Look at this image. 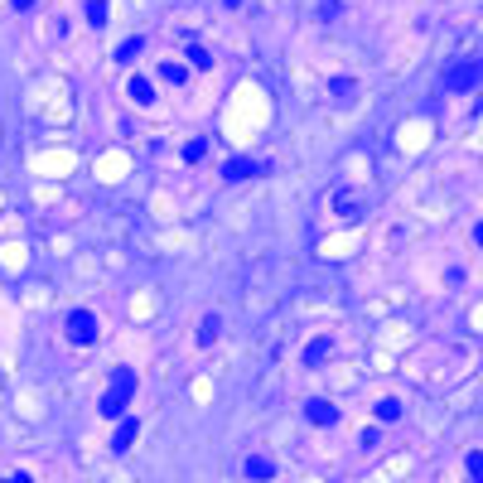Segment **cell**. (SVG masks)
Returning <instances> with one entry per match:
<instances>
[{
  "instance_id": "1",
  "label": "cell",
  "mask_w": 483,
  "mask_h": 483,
  "mask_svg": "<svg viewBox=\"0 0 483 483\" xmlns=\"http://www.w3.org/2000/svg\"><path fill=\"white\" fill-rule=\"evenodd\" d=\"M63 334H68V343H78V348H92L97 339H102V324L92 309H68V319H63Z\"/></svg>"
},
{
  "instance_id": "2",
  "label": "cell",
  "mask_w": 483,
  "mask_h": 483,
  "mask_svg": "<svg viewBox=\"0 0 483 483\" xmlns=\"http://www.w3.org/2000/svg\"><path fill=\"white\" fill-rule=\"evenodd\" d=\"M479 82H483L479 58H464V63H450V68H445V92H474Z\"/></svg>"
},
{
  "instance_id": "3",
  "label": "cell",
  "mask_w": 483,
  "mask_h": 483,
  "mask_svg": "<svg viewBox=\"0 0 483 483\" xmlns=\"http://www.w3.org/2000/svg\"><path fill=\"white\" fill-rule=\"evenodd\" d=\"M271 174L266 160H251V155H232V160L222 164V184H242V179H261Z\"/></svg>"
},
{
  "instance_id": "4",
  "label": "cell",
  "mask_w": 483,
  "mask_h": 483,
  "mask_svg": "<svg viewBox=\"0 0 483 483\" xmlns=\"http://www.w3.org/2000/svg\"><path fill=\"white\" fill-rule=\"evenodd\" d=\"M135 392H140V377H135V368H111V387H107V397H116V402H126V406H131Z\"/></svg>"
},
{
  "instance_id": "5",
  "label": "cell",
  "mask_w": 483,
  "mask_h": 483,
  "mask_svg": "<svg viewBox=\"0 0 483 483\" xmlns=\"http://www.w3.org/2000/svg\"><path fill=\"white\" fill-rule=\"evenodd\" d=\"M305 421H309V426H319V430L339 426V406L329 402V397H309V402H305Z\"/></svg>"
},
{
  "instance_id": "6",
  "label": "cell",
  "mask_w": 483,
  "mask_h": 483,
  "mask_svg": "<svg viewBox=\"0 0 483 483\" xmlns=\"http://www.w3.org/2000/svg\"><path fill=\"white\" fill-rule=\"evenodd\" d=\"M126 97H131L135 107H155V97H160V87L145 78V73H131V82H126Z\"/></svg>"
},
{
  "instance_id": "7",
  "label": "cell",
  "mask_w": 483,
  "mask_h": 483,
  "mask_svg": "<svg viewBox=\"0 0 483 483\" xmlns=\"http://www.w3.org/2000/svg\"><path fill=\"white\" fill-rule=\"evenodd\" d=\"M242 474H246L251 483H271V479H275V459H271V455H246Z\"/></svg>"
},
{
  "instance_id": "8",
  "label": "cell",
  "mask_w": 483,
  "mask_h": 483,
  "mask_svg": "<svg viewBox=\"0 0 483 483\" xmlns=\"http://www.w3.org/2000/svg\"><path fill=\"white\" fill-rule=\"evenodd\" d=\"M135 440H140V421H135V416H126V421L116 426V435H111V455H126Z\"/></svg>"
},
{
  "instance_id": "9",
  "label": "cell",
  "mask_w": 483,
  "mask_h": 483,
  "mask_svg": "<svg viewBox=\"0 0 483 483\" xmlns=\"http://www.w3.org/2000/svg\"><path fill=\"white\" fill-rule=\"evenodd\" d=\"M373 416H377V426H397V421H402V402H397V397H382V402L373 406Z\"/></svg>"
},
{
  "instance_id": "10",
  "label": "cell",
  "mask_w": 483,
  "mask_h": 483,
  "mask_svg": "<svg viewBox=\"0 0 483 483\" xmlns=\"http://www.w3.org/2000/svg\"><path fill=\"white\" fill-rule=\"evenodd\" d=\"M217 334H222V314H203V324H198V343H203V348H213Z\"/></svg>"
},
{
  "instance_id": "11",
  "label": "cell",
  "mask_w": 483,
  "mask_h": 483,
  "mask_svg": "<svg viewBox=\"0 0 483 483\" xmlns=\"http://www.w3.org/2000/svg\"><path fill=\"white\" fill-rule=\"evenodd\" d=\"M329 353H334V343H329V339H314V343L305 348V368H319V363H329Z\"/></svg>"
},
{
  "instance_id": "12",
  "label": "cell",
  "mask_w": 483,
  "mask_h": 483,
  "mask_svg": "<svg viewBox=\"0 0 483 483\" xmlns=\"http://www.w3.org/2000/svg\"><path fill=\"white\" fill-rule=\"evenodd\" d=\"M140 54H145V34H135V39H126V44L116 49V63H135Z\"/></svg>"
},
{
  "instance_id": "13",
  "label": "cell",
  "mask_w": 483,
  "mask_h": 483,
  "mask_svg": "<svg viewBox=\"0 0 483 483\" xmlns=\"http://www.w3.org/2000/svg\"><path fill=\"white\" fill-rule=\"evenodd\" d=\"M107 20H111V5H107V0H87V25L102 29Z\"/></svg>"
},
{
  "instance_id": "14",
  "label": "cell",
  "mask_w": 483,
  "mask_h": 483,
  "mask_svg": "<svg viewBox=\"0 0 483 483\" xmlns=\"http://www.w3.org/2000/svg\"><path fill=\"white\" fill-rule=\"evenodd\" d=\"M97 411H102L107 421H121V416H126V402H116V397H107V392H102V402H97Z\"/></svg>"
},
{
  "instance_id": "15",
  "label": "cell",
  "mask_w": 483,
  "mask_h": 483,
  "mask_svg": "<svg viewBox=\"0 0 483 483\" xmlns=\"http://www.w3.org/2000/svg\"><path fill=\"white\" fill-rule=\"evenodd\" d=\"M353 92H358V82H353L348 73H343V78H329V97H353Z\"/></svg>"
},
{
  "instance_id": "16",
  "label": "cell",
  "mask_w": 483,
  "mask_h": 483,
  "mask_svg": "<svg viewBox=\"0 0 483 483\" xmlns=\"http://www.w3.org/2000/svg\"><path fill=\"white\" fill-rule=\"evenodd\" d=\"M464 469H469V479H474V483H483V450H469Z\"/></svg>"
},
{
  "instance_id": "17",
  "label": "cell",
  "mask_w": 483,
  "mask_h": 483,
  "mask_svg": "<svg viewBox=\"0 0 483 483\" xmlns=\"http://www.w3.org/2000/svg\"><path fill=\"white\" fill-rule=\"evenodd\" d=\"M188 63H193V68H213V54H208L203 44H188Z\"/></svg>"
},
{
  "instance_id": "18",
  "label": "cell",
  "mask_w": 483,
  "mask_h": 483,
  "mask_svg": "<svg viewBox=\"0 0 483 483\" xmlns=\"http://www.w3.org/2000/svg\"><path fill=\"white\" fill-rule=\"evenodd\" d=\"M203 155H208V140H188L184 145V164H198Z\"/></svg>"
},
{
  "instance_id": "19",
  "label": "cell",
  "mask_w": 483,
  "mask_h": 483,
  "mask_svg": "<svg viewBox=\"0 0 483 483\" xmlns=\"http://www.w3.org/2000/svg\"><path fill=\"white\" fill-rule=\"evenodd\" d=\"M160 78H164V82H184L188 68H184V63H160Z\"/></svg>"
},
{
  "instance_id": "20",
  "label": "cell",
  "mask_w": 483,
  "mask_h": 483,
  "mask_svg": "<svg viewBox=\"0 0 483 483\" xmlns=\"http://www.w3.org/2000/svg\"><path fill=\"white\" fill-rule=\"evenodd\" d=\"M358 440H363V450H373L377 440H382V426H368V430H363V435H358Z\"/></svg>"
},
{
  "instance_id": "21",
  "label": "cell",
  "mask_w": 483,
  "mask_h": 483,
  "mask_svg": "<svg viewBox=\"0 0 483 483\" xmlns=\"http://www.w3.org/2000/svg\"><path fill=\"white\" fill-rule=\"evenodd\" d=\"M464 280H469V275H464V266H450V271H445V285H464Z\"/></svg>"
},
{
  "instance_id": "22",
  "label": "cell",
  "mask_w": 483,
  "mask_h": 483,
  "mask_svg": "<svg viewBox=\"0 0 483 483\" xmlns=\"http://www.w3.org/2000/svg\"><path fill=\"white\" fill-rule=\"evenodd\" d=\"M334 15H339V0H324V5H319V20H334Z\"/></svg>"
},
{
  "instance_id": "23",
  "label": "cell",
  "mask_w": 483,
  "mask_h": 483,
  "mask_svg": "<svg viewBox=\"0 0 483 483\" xmlns=\"http://www.w3.org/2000/svg\"><path fill=\"white\" fill-rule=\"evenodd\" d=\"M0 483H34V479H29V474H5Z\"/></svg>"
},
{
  "instance_id": "24",
  "label": "cell",
  "mask_w": 483,
  "mask_h": 483,
  "mask_svg": "<svg viewBox=\"0 0 483 483\" xmlns=\"http://www.w3.org/2000/svg\"><path fill=\"white\" fill-rule=\"evenodd\" d=\"M10 5H15L20 15H25V10H34V0H10Z\"/></svg>"
},
{
  "instance_id": "25",
  "label": "cell",
  "mask_w": 483,
  "mask_h": 483,
  "mask_svg": "<svg viewBox=\"0 0 483 483\" xmlns=\"http://www.w3.org/2000/svg\"><path fill=\"white\" fill-rule=\"evenodd\" d=\"M474 242H479V246H483V222H474Z\"/></svg>"
},
{
  "instance_id": "26",
  "label": "cell",
  "mask_w": 483,
  "mask_h": 483,
  "mask_svg": "<svg viewBox=\"0 0 483 483\" xmlns=\"http://www.w3.org/2000/svg\"><path fill=\"white\" fill-rule=\"evenodd\" d=\"M222 5H242V0H222Z\"/></svg>"
}]
</instances>
